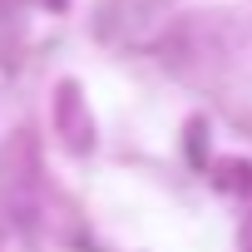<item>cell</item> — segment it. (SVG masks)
Masks as SVG:
<instances>
[{
  "label": "cell",
  "instance_id": "6da1fadb",
  "mask_svg": "<svg viewBox=\"0 0 252 252\" xmlns=\"http://www.w3.org/2000/svg\"><path fill=\"white\" fill-rule=\"evenodd\" d=\"M55 129L64 134V144H69L74 154H84V149L94 144V119H89V109H84L74 79H64L60 94H55Z\"/></svg>",
  "mask_w": 252,
  "mask_h": 252
}]
</instances>
